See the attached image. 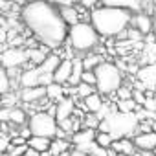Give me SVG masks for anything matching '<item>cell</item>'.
I'll list each match as a JSON object with an SVG mask.
<instances>
[{"instance_id":"6da1fadb","label":"cell","mask_w":156,"mask_h":156,"mask_svg":"<svg viewBox=\"0 0 156 156\" xmlns=\"http://www.w3.org/2000/svg\"><path fill=\"white\" fill-rule=\"evenodd\" d=\"M19 15L26 30L41 46L48 50H59L66 44L68 26L53 2H50V0L24 2L20 6Z\"/></svg>"},{"instance_id":"7a4b0ae2","label":"cell","mask_w":156,"mask_h":156,"mask_svg":"<svg viewBox=\"0 0 156 156\" xmlns=\"http://www.w3.org/2000/svg\"><path fill=\"white\" fill-rule=\"evenodd\" d=\"M132 13L119 8H108V6H96L88 13V22L94 26L99 37L114 39L121 37L130 28Z\"/></svg>"},{"instance_id":"3957f363","label":"cell","mask_w":156,"mask_h":156,"mask_svg":"<svg viewBox=\"0 0 156 156\" xmlns=\"http://www.w3.org/2000/svg\"><path fill=\"white\" fill-rule=\"evenodd\" d=\"M138 125H140V116L136 112H119L114 110L101 119L98 130L101 132H110L114 140L119 138H132L138 132Z\"/></svg>"},{"instance_id":"277c9868","label":"cell","mask_w":156,"mask_h":156,"mask_svg":"<svg viewBox=\"0 0 156 156\" xmlns=\"http://www.w3.org/2000/svg\"><path fill=\"white\" fill-rule=\"evenodd\" d=\"M99 41L101 37L98 35V31L88 20H81L68 28L66 44L70 46V50H73V53H79L81 57L94 51L99 46Z\"/></svg>"},{"instance_id":"5b68a950","label":"cell","mask_w":156,"mask_h":156,"mask_svg":"<svg viewBox=\"0 0 156 156\" xmlns=\"http://www.w3.org/2000/svg\"><path fill=\"white\" fill-rule=\"evenodd\" d=\"M96 92L101 96H114L121 87H123V72L118 64L110 62V61H103L96 70Z\"/></svg>"},{"instance_id":"8992f818","label":"cell","mask_w":156,"mask_h":156,"mask_svg":"<svg viewBox=\"0 0 156 156\" xmlns=\"http://www.w3.org/2000/svg\"><path fill=\"white\" fill-rule=\"evenodd\" d=\"M26 125H28L31 136H42V138L53 140L59 134V123L48 112H33L28 118V123Z\"/></svg>"},{"instance_id":"52a82bcc","label":"cell","mask_w":156,"mask_h":156,"mask_svg":"<svg viewBox=\"0 0 156 156\" xmlns=\"http://www.w3.org/2000/svg\"><path fill=\"white\" fill-rule=\"evenodd\" d=\"M0 66H4L6 70H24L28 68V55L26 50L20 46H9L0 53Z\"/></svg>"},{"instance_id":"ba28073f","label":"cell","mask_w":156,"mask_h":156,"mask_svg":"<svg viewBox=\"0 0 156 156\" xmlns=\"http://www.w3.org/2000/svg\"><path fill=\"white\" fill-rule=\"evenodd\" d=\"M53 79L50 73H44L39 66H28L20 72L19 75V83L20 88H31V87H46Z\"/></svg>"},{"instance_id":"9c48e42d","label":"cell","mask_w":156,"mask_h":156,"mask_svg":"<svg viewBox=\"0 0 156 156\" xmlns=\"http://www.w3.org/2000/svg\"><path fill=\"white\" fill-rule=\"evenodd\" d=\"M99 6H108V8H119V9H127L132 15L145 11L149 15H152V8L156 6V0H99Z\"/></svg>"},{"instance_id":"30bf717a","label":"cell","mask_w":156,"mask_h":156,"mask_svg":"<svg viewBox=\"0 0 156 156\" xmlns=\"http://www.w3.org/2000/svg\"><path fill=\"white\" fill-rule=\"evenodd\" d=\"M132 143H134L136 151L152 152V151H156V132H152V130H149V132H136L132 136Z\"/></svg>"},{"instance_id":"8fae6325","label":"cell","mask_w":156,"mask_h":156,"mask_svg":"<svg viewBox=\"0 0 156 156\" xmlns=\"http://www.w3.org/2000/svg\"><path fill=\"white\" fill-rule=\"evenodd\" d=\"M130 28H134L140 35H151L152 33V17L145 11H140V13H134L132 15V20H130Z\"/></svg>"},{"instance_id":"7c38bea8","label":"cell","mask_w":156,"mask_h":156,"mask_svg":"<svg viewBox=\"0 0 156 156\" xmlns=\"http://www.w3.org/2000/svg\"><path fill=\"white\" fill-rule=\"evenodd\" d=\"M19 99L26 105H35L42 99H46V88L44 87H31V88H20Z\"/></svg>"},{"instance_id":"4fadbf2b","label":"cell","mask_w":156,"mask_h":156,"mask_svg":"<svg viewBox=\"0 0 156 156\" xmlns=\"http://www.w3.org/2000/svg\"><path fill=\"white\" fill-rule=\"evenodd\" d=\"M70 75H72V59L70 57H64V59H61V62H59V66L53 70V73H51V79H53V83H59V85H68V81H70Z\"/></svg>"},{"instance_id":"5bb4252c","label":"cell","mask_w":156,"mask_h":156,"mask_svg":"<svg viewBox=\"0 0 156 156\" xmlns=\"http://www.w3.org/2000/svg\"><path fill=\"white\" fill-rule=\"evenodd\" d=\"M57 9H59L61 17H62V20L66 22V26H68V28H70V26H73V24H77V22H81V20H85V19H83V15H81L85 8H79V6L70 4V6H59Z\"/></svg>"},{"instance_id":"9a60e30c","label":"cell","mask_w":156,"mask_h":156,"mask_svg":"<svg viewBox=\"0 0 156 156\" xmlns=\"http://www.w3.org/2000/svg\"><path fill=\"white\" fill-rule=\"evenodd\" d=\"M73 110H75V101H73L72 96H66L62 101H59L55 105V119H57V123L62 121V119L72 118L73 116Z\"/></svg>"},{"instance_id":"2e32d148","label":"cell","mask_w":156,"mask_h":156,"mask_svg":"<svg viewBox=\"0 0 156 156\" xmlns=\"http://www.w3.org/2000/svg\"><path fill=\"white\" fill-rule=\"evenodd\" d=\"M46 88V99L51 103V105H57L59 101H62L66 98V87L64 85H59V83H50L44 87Z\"/></svg>"},{"instance_id":"e0dca14e","label":"cell","mask_w":156,"mask_h":156,"mask_svg":"<svg viewBox=\"0 0 156 156\" xmlns=\"http://www.w3.org/2000/svg\"><path fill=\"white\" fill-rule=\"evenodd\" d=\"M110 149L118 154H125V156H134L136 154V147L132 143V138H119V140H114Z\"/></svg>"},{"instance_id":"ac0fdd59","label":"cell","mask_w":156,"mask_h":156,"mask_svg":"<svg viewBox=\"0 0 156 156\" xmlns=\"http://www.w3.org/2000/svg\"><path fill=\"white\" fill-rule=\"evenodd\" d=\"M73 147H72V141H70V138H53L51 140V143H50V151H48V154H51V156H61V154H66V152H70Z\"/></svg>"},{"instance_id":"d6986e66","label":"cell","mask_w":156,"mask_h":156,"mask_svg":"<svg viewBox=\"0 0 156 156\" xmlns=\"http://www.w3.org/2000/svg\"><path fill=\"white\" fill-rule=\"evenodd\" d=\"M48 48H44V46H37V48H28L26 50V55H28V64L30 66H41L42 62H44V59L48 57Z\"/></svg>"},{"instance_id":"ffe728a7","label":"cell","mask_w":156,"mask_h":156,"mask_svg":"<svg viewBox=\"0 0 156 156\" xmlns=\"http://www.w3.org/2000/svg\"><path fill=\"white\" fill-rule=\"evenodd\" d=\"M83 105H85V110H87L88 114H99L101 108L105 107V99H103L101 94L94 92V94H90L88 98L83 99Z\"/></svg>"},{"instance_id":"44dd1931","label":"cell","mask_w":156,"mask_h":156,"mask_svg":"<svg viewBox=\"0 0 156 156\" xmlns=\"http://www.w3.org/2000/svg\"><path fill=\"white\" fill-rule=\"evenodd\" d=\"M50 143H51V140L50 138H42V136H30L28 141H26L28 149H33L39 154H46L50 151Z\"/></svg>"},{"instance_id":"7402d4cb","label":"cell","mask_w":156,"mask_h":156,"mask_svg":"<svg viewBox=\"0 0 156 156\" xmlns=\"http://www.w3.org/2000/svg\"><path fill=\"white\" fill-rule=\"evenodd\" d=\"M0 119H8L11 123H17V125H26L28 123V118L24 114L22 108H15V107H9L4 110V114H0Z\"/></svg>"},{"instance_id":"603a6c76","label":"cell","mask_w":156,"mask_h":156,"mask_svg":"<svg viewBox=\"0 0 156 156\" xmlns=\"http://www.w3.org/2000/svg\"><path fill=\"white\" fill-rule=\"evenodd\" d=\"M103 61H105L103 53H98V51H90V53H87V55L81 57V62H83V70L85 72H94Z\"/></svg>"},{"instance_id":"cb8c5ba5","label":"cell","mask_w":156,"mask_h":156,"mask_svg":"<svg viewBox=\"0 0 156 156\" xmlns=\"http://www.w3.org/2000/svg\"><path fill=\"white\" fill-rule=\"evenodd\" d=\"M138 77H140V79H141L147 87L154 88V87H156V62L143 66V68L138 72Z\"/></svg>"},{"instance_id":"d4e9b609","label":"cell","mask_w":156,"mask_h":156,"mask_svg":"<svg viewBox=\"0 0 156 156\" xmlns=\"http://www.w3.org/2000/svg\"><path fill=\"white\" fill-rule=\"evenodd\" d=\"M83 62H81V57H73L72 59V75H70V81L68 85L70 87H77L81 83V77H83Z\"/></svg>"},{"instance_id":"484cf974","label":"cell","mask_w":156,"mask_h":156,"mask_svg":"<svg viewBox=\"0 0 156 156\" xmlns=\"http://www.w3.org/2000/svg\"><path fill=\"white\" fill-rule=\"evenodd\" d=\"M59 62H61V57H59L55 51H50V53H48V57L44 59V62H42L39 68H41L44 73H50V75H51V73H53V70L59 66Z\"/></svg>"},{"instance_id":"4316f807","label":"cell","mask_w":156,"mask_h":156,"mask_svg":"<svg viewBox=\"0 0 156 156\" xmlns=\"http://www.w3.org/2000/svg\"><path fill=\"white\" fill-rule=\"evenodd\" d=\"M112 141H114V138H112V134H110V132H101V130H98V132H96V140H94V143H96L98 147H101V149L108 151V149H110V145H112Z\"/></svg>"},{"instance_id":"83f0119b","label":"cell","mask_w":156,"mask_h":156,"mask_svg":"<svg viewBox=\"0 0 156 156\" xmlns=\"http://www.w3.org/2000/svg\"><path fill=\"white\" fill-rule=\"evenodd\" d=\"M11 90V79L8 75V70L4 66H0V96H4Z\"/></svg>"},{"instance_id":"f1b7e54d","label":"cell","mask_w":156,"mask_h":156,"mask_svg":"<svg viewBox=\"0 0 156 156\" xmlns=\"http://www.w3.org/2000/svg\"><path fill=\"white\" fill-rule=\"evenodd\" d=\"M73 92H75V98L85 99V98H88L90 94H94V92H96V87L87 85V83H79L77 87H73Z\"/></svg>"},{"instance_id":"f546056e","label":"cell","mask_w":156,"mask_h":156,"mask_svg":"<svg viewBox=\"0 0 156 156\" xmlns=\"http://www.w3.org/2000/svg\"><path fill=\"white\" fill-rule=\"evenodd\" d=\"M99 123H101V119L98 118V114H88L87 112V116H85V119H83V129H92V130H98V127H99Z\"/></svg>"},{"instance_id":"4dcf8cb0","label":"cell","mask_w":156,"mask_h":156,"mask_svg":"<svg viewBox=\"0 0 156 156\" xmlns=\"http://www.w3.org/2000/svg\"><path fill=\"white\" fill-rule=\"evenodd\" d=\"M116 108H118L119 112H132V110L136 108V101H134V99H119V101L116 103Z\"/></svg>"},{"instance_id":"1f68e13d","label":"cell","mask_w":156,"mask_h":156,"mask_svg":"<svg viewBox=\"0 0 156 156\" xmlns=\"http://www.w3.org/2000/svg\"><path fill=\"white\" fill-rule=\"evenodd\" d=\"M73 6L79 8H87V9H94L96 6H99V0H70Z\"/></svg>"},{"instance_id":"d6a6232c","label":"cell","mask_w":156,"mask_h":156,"mask_svg":"<svg viewBox=\"0 0 156 156\" xmlns=\"http://www.w3.org/2000/svg\"><path fill=\"white\" fill-rule=\"evenodd\" d=\"M9 147H11V138L8 134H4V132H0V152L6 154L9 151Z\"/></svg>"},{"instance_id":"836d02e7","label":"cell","mask_w":156,"mask_h":156,"mask_svg":"<svg viewBox=\"0 0 156 156\" xmlns=\"http://www.w3.org/2000/svg\"><path fill=\"white\" fill-rule=\"evenodd\" d=\"M81 83H87V85H92V87H96V75H94V72H83Z\"/></svg>"},{"instance_id":"e575fe53","label":"cell","mask_w":156,"mask_h":156,"mask_svg":"<svg viewBox=\"0 0 156 156\" xmlns=\"http://www.w3.org/2000/svg\"><path fill=\"white\" fill-rule=\"evenodd\" d=\"M11 4H13V0H0V13L11 9Z\"/></svg>"},{"instance_id":"d590c367","label":"cell","mask_w":156,"mask_h":156,"mask_svg":"<svg viewBox=\"0 0 156 156\" xmlns=\"http://www.w3.org/2000/svg\"><path fill=\"white\" fill-rule=\"evenodd\" d=\"M152 37L156 39V8H154V11H152Z\"/></svg>"},{"instance_id":"8d00e7d4","label":"cell","mask_w":156,"mask_h":156,"mask_svg":"<svg viewBox=\"0 0 156 156\" xmlns=\"http://www.w3.org/2000/svg\"><path fill=\"white\" fill-rule=\"evenodd\" d=\"M68 156H87V154H85V152H81V151H77V149H72Z\"/></svg>"},{"instance_id":"74e56055","label":"cell","mask_w":156,"mask_h":156,"mask_svg":"<svg viewBox=\"0 0 156 156\" xmlns=\"http://www.w3.org/2000/svg\"><path fill=\"white\" fill-rule=\"evenodd\" d=\"M22 156H41V154H39V152H35L33 149H26V152H24Z\"/></svg>"},{"instance_id":"f35d334b","label":"cell","mask_w":156,"mask_h":156,"mask_svg":"<svg viewBox=\"0 0 156 156\" xmlns=\"http://www.w3.org/2000/svg\"><path fill=\"white\" fill-rule=\"evenodd\" d=\"M41 156H51V154H48V152H46V154H41Z\"/></svg>"},{"instance_id":"ab89813d","label":"cell","mask_w":156,"mask_h":156,"mask_svg":"<svg viewBox=\"0 0 156 156\" xmlns=\"http://www.w3.org/2000/svg\"><path fill=\"white\" fill-rule=\"evenodd\" d=\"M0 156H6V154H4V152H0Z\"/></svg>"},{"instance_id":"60d3db41","label":"cell","mask_w":156,"mask_h":156,"mask_svg":"<svg viewBox=\"0 0 156 156\" xmlns=\"http://www.w3.org/2000/svg\"><path fill=\"white\" fill-rule=\"evenodd\" d=\"M152 156H156V152H154V154H152Z\"/></svg>"}]
</instances>
